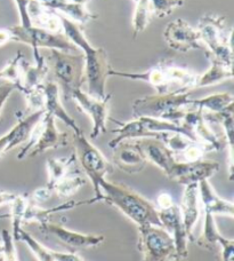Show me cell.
Wrapping results in <instances>:
<instances>
[{
	"label": "cell",
	"instance_id": "14",
	"mask_svg": "<svg viewBox=\"0 0 234 261\" xmlns=\"http://www.w3.org/2000/svg\"><path fill=\"white\" fill-rule=\"evenodd\" d=\"M112 162L125 173H140L148 164L139 140H126L113 148Z\"/></svg>",
	"mask_w": 234,
	"mask_h": 261
},
{
	"label": "cell",
	"instance_id": "10",
	"mask_svg": "<svg viewBox=\"0 0 234 261\" xmlns=\"http://www.w3.org/2000/svg\"><path fill=\"white\" fill-rule=\"evenodd\" d=\"M13 36V41L29 45L34 49V54L39 53V48L57 49L69 53H79V49L64 34H55L36 27L24 28L14 25L8 28Z\"/></svg>",
	"mask_w": 234,
	"mask_h": 261
},
{
	"label": "cell",
	"instance_id": "20",
	"mask_svg": "<svg viewBox=\"0 0 234 261\" xmlns=\"http://www.w3.org/2000/svg\"><path fill=\"white\" fill-rule=\"evenodd\" d=\"M199 199L204 212L213 214L214 217L225 216L233 218L234 203L231 200L222 198L210 185L209 180H203L198 184Z\"/></svg>",
	"mask_w": 234,
	"mask_h": 261
},
{
	"label": "cell",
	"instance_id": "50",
	"mask_svg": "<svg viewBox=\"0 0 234 261\" xmlns=\"http://www.w3.org/2000/svg\"><path fill=\"white\" fill-rule=\"evenodd\" d=\"M2 253H3V243L0 242V254H2Z\"/></svg>",
	"mask_w": 234,
	"mask_h": 261
},
{
	"label": "cell",
	"instance_id": "41",
	"mask_svg": "<svg viewBox=\"0 0 234 261\" xmlns=\"http://www.w3.org/2000/svg\"><path fill=\"white\" fill-rule=\"evenodd\" d=\"M14 2L16 4L18 15H20L21 25L24 28L31 27L30 18H29V15H27V5H29L30 0H14Z\"/></svg>",
	"mask_w": 234,
	"mask_h": 261
},
{
	"label": "cell",
	"instance_id": "4",
	"mask_svg": "<svg viewBox=\"0 0 234 261\" xmlns=\"http://www.w3.org/2000/svg\"><path fill=\"white\" fill-rule=\"evenodd\" d=\"M192 100L190 92L145 95L133 102V115L134 118L151 117L181 125L186 107L191 106Z\"/></svg>",
	"mask_w": 234,
	"mask_h": 261
},
{
	"label": "cell",
	"instance_id": "9",
	"mask_svg": "<svg viewBox=\"0 0 234 261\" xmlns=\"http://www.w3.org/2000/svg\"><path fill=\"white\" fill-rule=\"evenodd\" d=\"M138 228V250L142 261H179L174 239L161 226Z\"/></svg>",
	"mask_w": 234,
	"mask_h": 261
},
{
	"label": "cell",
	"instance_id": "43",
	"mask_svg": "<svg viewBox=\"0 0 234 261\" xmlns=\"http://www.w3.org/2000/svg\"><path fill=\"white\" fill-rule=\"evenodd\" d=\"M51 194L53 193L50 192L49 188H47V187L39 188V189H37L34 194H32V196L30 197V200L32 203L39 205L41 203L46 202V200H48Z\"/></svg>",
	"mask_w": 234,
	"mask_h": 261
},
{
	"label": "cell",
	"instance_id": "8",
	"mask_svg": "<svg viewBox=\"0 0 234 261\" xmlns=\"http://www.w3.org/2000/svg\"><path fill=\"white\" fill-rule=\"evenodd\" d=\"M53 116L45 113L40 122L32 130L31 137L26 141L25 147L18 152L17 160H25L27 157H36L48 150L64 148L69 144L67 132H61L56 126Z\"/></svg>",
	"mask_w": 234,
	"mask_h": 261
},
{
	"label": "cell",
	"instance_id": "18",
	"mask_svg": "<svg viewBox=\"0 0 234 261\" xmlns=\"http://www.w3.org/2000/svg\"><path fill=\"white\" fill-rule=\"evenodd\" d=\"M180 212L187 239L193 241V230L200 217V199L198 185L191 184L184 186L183 195L180 205Z\"/></svg>",
	"mask_w": 234,
	"mask_h": 261
},
{
	"label": "cell",
	"instance_id": "15",
	"mask_svg": "<svg viewBox=\"0 0 234 261\" xmlns=\"http://www.w3.org/2000/svg\"><path fill=\"white\" fill-rule=\"evenodd\" d=\"M159 220H160L161 227L166 231L169 232L175 242L177 258L179 260L185 259L189 255V239L184 229L183 221H182L181 212L179 205H171L170 207L158 210Z\"/></svg>",
	"mask_w": 234,
	"mask_h": 261
},
{
	"label": "cell",
	"instance_id": "38",
	"mask_svg": "<svg viewBox=\"0 0 234 261\" xmlns=\"http://www.w3.org/2000/svg\"><path fill=\"white\" fill-rule=\"evenodd\" d=\"M2 243H3V258L4 261H18L16 245L11 235V231L7 229L2 230Z\"/></svg>",
	"mask_w": 234,
	"mask_h": 261
},
{
	"label": "cell",
	"instance_id": "44",
	"mask_svg": "<svg viewBox=\"0 0 234 261\" xmlns=\"http://www.w3.org/2000/svg\"><path fill=\"white\" fill-rule=\"evenodd\" d=\"M174 200L171 198V195L168 193H161L158 195L157 197V202H156V207L157 210H163L167 207H170L171 205H174Z\"/></svg>",
	"mask_w": 234,
	"mask_h": 261
},
{
	"label": "cell",
	"instance_id": "5",
	"mask_svg": "<svg viewBox=\"0 0 234 261\" xmlns=\"http://www.w3.org/2000/svg\"><path fill=\"white\" fill-rule=\"evenodd\" d=\"M196 31L204 46L206 57L233 67V30L227 27L225 17L217 14H204L200 17Z\"/></svg>",
	"mask_w": 234,
	"mask_h": 261
},
{
	"label": "cell",
	"instance_id": "30",
	"mask_svg": "<svg viewBox=\"0 0 234 261\" xmlns=\"http://www.w3.org/2000/svg\"><path fill=\"white\" fill-rule=\"evenodd\" d=\"M29 203H30V197H27L26 195L16 194L15 198H14L11 202V204H9V207H11L9 218H11V221H12L11 235L13 237L14 242L20 241L21 231L23 230L22 225L25 222L24 221L25 212Z\"/></svg>",
	"mask_w": 234,
	"mask_h": 261
},
{
	"label": "cell",
	"instance_id": "25",
	"mask_svg": "<svg viewBox=\"0 0 234 261\" xmlns=\"http://www.w3.org/2000/svg\"><path fill=\"white\" fill-rule=\"evenodd\" d=\"M206 122L221 125L224 130V140L228 148V179L233 178V135H234V107L222 113H204Z\"/></svg>",
	"mask_w": 234,
	"mask_h": 261
},
{
	"label": "cell",
	"instance_id": "32",
	"mask_svg": "<svg viewBox=\"0 0 234 261\" xmlns=\"http://www.w3.org/2000/svg\"><path fill=\"white\" fill-rule=\"evenodd\" d=\"M86 185V179L83 178L81 173L70 175L68 178H64L63 180L58 181L54 185L46 187L50 189L51 193H56L61 197H70L76 194L82 186Z\"/></svg>",
	"mask_w": 234,
	"mask_h": 261
},
{
	"label": "cell",
	"instance_id": "40",
	"mask_svg": "<svg viewBox=\"0 0 234 261\" xmlns=\"http://www.w3.org/2000/svg\"><path fill=\"white\" fill-rule=\"evenodd\" d=\"M217 245L221 246L222 261H234V241L223 235L219 237Z\"/></svg>",
	"mask_w": 234,
	"mask_h": 261
},
{
	"label": "cell",
	"instance_id": "49",
	"mask_svg": "<svg viewBox=\"0 0 234 261\" xmlns=\"http://www.w3.org/2000/svg\"><path fill=\"white\" fill-rule=\"evenodd\" d=\"M71 2H73V3H78V4H83L85 5L88 0H71Z\"/></svg>",
	"mask_w": 234,
	"mask_h": 261
},
{
	"label": "cell",
	"instance_id": "2",
	"mask_svg": "<svg viewBox=\"0 0 234 261\" xmlns=\"http://www.w3.org/2000/svg\"><path fill=\"white\" fill-rule=\"evenodd\" d=\"M120 77L130 81L144 82L151 85L159 94L172 92H190L196 88L199 74L186 68L177 67L168 60H161L154 67L143 72L119 71L110 68L109 77Z\"/></svg>",
	"mask_w": 234,
	"mask_h": 261
},
{
	"label": "cell",
	"instance_id": "31",
	"mask_svg": "<svg viewBox=\"0 0 234 261\" xmlns=\"http://www.w3.org/2000/svg\"><path fill=\"white\" fill-rule=\"evenodd\" d=\"M24 60V55L21 50H17L16 54L5 65V68L0 70V81L12 84L16 87V91H20L22 85V67Z\"/></svg>",
	"mask_w": 234,
	"mask_h": 261
},
{
	"label": "cell",
	"instance_id": "47",
	"mask_svg": "<svg viewBox=\"0 0 234 261\" xmlns=\"http://www.w3.org/2000/svg\"><path fill=\"white\" fill-rule=\"evenodd\" d=\"M9 41H13V36L8 28L7 29H0V47L8 44Z\"/></svg>",
	"mask_w": 234,
	"mask_h": 261
},
{
	"label": "cell",
	"instance_id": "48",
	"mask_svg": "<svg viewBox=\"0 0 234 261\" xmlns=\"http://www.w3.org/2000/svg\"><path fill=\"white\" fill-rule=\"evenodd\" d=\"M37 2H39L44 7L48 8V9H50V11L54 12L56 6H57V5L62 2H65V0H37Z\"/></svg>",
	"mask_w": 234,
	"mask_h": 261
},
{
	"label": "cell",
	"instance_id": "22",
	"mask_svg": "<svg viewBox=\"0 0 234 261\" xmlns=\"http://www.w3.org/2000/svg\"><path fill=\"white\" fill-rule=\"evenodd\" d=\"M97 202H100L98 198L93 197L91 199H83V200H69V202L56 205V206H53V207L43 208L41 206H39V205L32 203L30 200V203L26 207L24 221L37 222L39 223L40 226H44L46 223L49 222V219L53 214L63 212V211H69V210H72L77 206H81V205H90Z\"/></svg>",
	"mask_w": 234,
	"mask_h": 261
},
{
	"label": "cell",
	"instance_id": "39",
	"mask_svg": "<svg viewBox=\"0 0 234 261\" xmlns=\"http://www.w3.org/2000/svg\"><path fill=\"white\" fill-rule=\"evenodd\" d=\"M207 151L203 146H201L198 142H192L185 150L181 153L179 157H181V162H198L203 160V157Z\"/></svg>",
	"mask_w": 234,
	"mask_h": 261
},
{
	"label": "cell",
	"instance_id": "36",
	"mask_svg": "<svg viewBox=\"0 0 234 261\" xmlns=\"http://www.w3.org/2000/svg\"><path fill=\"white\" fill-rule=\"evenodd\" d=\"M153 16L163 18L169 16L176 8L184 5V0H149Z\"/></svg>",
	"mask_w": 234,
	"mask_h": 261
},
{
	"label": "cell",
	"instance_id": "11",
	"mask_svg": "<svg viewBox=\"0 0 234 261\" xmlns=\"http://www.w3.org/2000/svg\"><path fill=\"white\" fill-rule=\"evenodd\" d=\"M71 100L76 102L78 108L87 116H90L93 123L91 133L92 139H96L101 134L106 132V123L109 118V109L111 94H107L104 99H96L88 95L82 90L76 91L71 96Z\"/></svg>",
	"mask_w": 234,
	"mask_h": 261
},
{
	"label": "cell",
	"instance_id": "17",
	"mask_svg": "<svg viewBox=\"0 0 234 261\" xmlns=\"http://www.w3.org/2000/svg\"><path fill=\"white\" fill-rule=\"evenodd\" d=\"M41 230L54 235L56 239L60 240L63 244L73 250L96 248V246L101 245L105 240L103 235L82 234V232L68 229L67 227H64L62 225H56V223L51 222L41 226Z\"/></svg>",
	"mask_w": 234,
	"mask_h": 261
},
{
	"label": "cell",
	"instance_id": "3",
	"mask_svg": "<svg viewBox=\"0 0 234 261\" xmlns=\"http://www.w3.org/2000/svg\"><path fill=\"white\" fill-rule=\"evenodd\" d=\"M101 202L112 205L123 212L137 227L161 226L158 210L152 202L120 182L103 179L100 185Z\"/></svg>",
	"mask_w": 234,
	"mask_h": 261
},
{
	"label": "cell",
	"instance_id": "6",
	"mask_svg": "<svg viewBox=\"0 0 234 261\" xmlns=\"http://www.w3.org/2000/svg\"><path fill=\"white\" fill-rule=\"evenodd\" d=\"M44 57L54 74V82L62 91L64 100H70L74 92L81 90L85 82V60L82 53L48 49V53Z\"/></svg>",
	"mask_w": 234,
	"mask_h": 261
},
{
	"label": "cell",
	"instance_id": "1",
	"mask_svg": "<svg viewBox=\"0 0 234 261\" xmlns=\"http://www.w3.org/2000/svg\"><path fill=\"white\" fill-rule=\"evenodd\" d=\"M61 15V14H60ZM63 34L81 50L85 60V82H87V94L96 99H104L106 79L109 78V59L104 48L94 47L88 41L80 25L61 15Z\"/></svg>",
	"mask_w": 234,
	"mask_h": 261
},
{
	"label": "cell",
	"instance_id": "45",
	"mask_svg": "<svg viewBox=\"0 0 234 261\" xmlns=\"http://www.w3.org/2000/svg\"><path fill=\"white\" fill-rule=\"evenodd\" d=\"M54 261H83L76 252H58L53 251Z\"/></svg>",
	"mask_w": 234,
	"mask_h": 261
},
{
	"label": "cell",
	"instance_id": "26",
	"mask_svg": "<svg viewBox=\"0 0 234 261\" xmlns=\"http://www.w3.org/2000/svg\"><path fill=\"white\" fill-rule=\"evenodd\" d=\"M46 165L47 172H48V181H47L46 185L47 187L58 182L64 178H68L70 175L81 173L76 152H72L71 155L61 158H48Z\"/></svg>",
	"mask_w": 234,
	"mask_h": 261
},
{
	"label": "cell",
	"instance_id": "37",
	"mask_svg": "<svg viewBox=\"0 0 234 261\" xmlns=\"http://www.w3.org/2000/svg\"><path fill=\"white\" fill-rule=\"evenodd\" d=\"M162 142L169 148V150L174 153L177 160V157H179L193 141L181 133H168Z\"/></svg>",
	"mask_w": 234,
	"mask_h": 261
},
{
	"label": "cell",
	"instance_id": "27",
	"mask_svg": "<svg viewBox=\"0 0 234 261\" xmlns=\"http://www.w3.org/2000/svg\"><path fill=\"white\" fill-rule=\"evenodd\" d=\"M210 61L209 69L202 74H199L196 87H208L217 84H222L226 81H231L234 77L233 67H230L216 59L207 57Z\"/></svg>",
	"mask_w": 234,
	"mask_h": 261
},
{
	"label": "cell",
	"instance_id": "34",
	"mask_svg": "<svg viewBox=\"0 0 234 261\" xmlns=\"http://www.w3.org/2000/svg\"><path fill=\"white\" fill-rule=\"evenodd\" d=\"M222 236L221 232L218 230L216 220L213 214L204 212V223H203V230L201 234L200 239L198 240V243L201 248L212 250L215 245L217 244L218 239Z\"/></svg>",
	"mask_w": 234,
	"mask_h": 261
},
{
	"label": "cell",
	"instance_id": "7",
	"mask_svg": "<svg viewBox=\"0 0 234 261\" xmlns=\"http://www.w3.org/2000/svg\"><path fill=\"white\" fill-rule=\"evenodd\" d=\"M73 143L74 148H76L74 152H76L79 166L92 182L94 197L98 198L101 202V192L98 185H100L101 180L105 179V176L111 173L113 167L101 152L100 149H97L85 137L82 130L79 133H74Z\"/></svg>",
	"mask_w": 234,
	"mask_h": 261
},
{
	"label": "cell",
	"instance_id": "51",
	"mask_svg": "<svg viewBox=\"0 0 234 261\" xmlns=\"http://www.w3.org/2000/svg\"><path fill=\"white\" fill-rule=\"evenodd\" d=\"M0 261H4V258H3L2 254H0Z\"/></svg>",
	"mask_w": 234,
	"mask_h": 261
},
{
	"label": "cell",
	"instance_id": "52",
	"mask_svg": "<svg viewBox=\"0 0 234 261\" xmlns=\"http://www.w3.org/2000/svg\"><path fill=\"white\" fill-rule=\"evenodd\" d=\"M133 2H134V4H136V3L138 2V0H133Z\"/></svg>",
	"mask_w": 234,
	"mask_h": 261
},
{
	"label": "cell",
	"instance_id": "35",
	"mask_svg": "<svg viewBox=\"0 0 234 261\" xmlns=\"http://www.w3.org/2000/svg\"><path fill=\"white\" fill-rule=\"evenodd\" d=\"M20 241H22L27 248L30 249L32 254L35 255L38 261H54L53 251L47 249L40 242L37 241L34 236H31L29 232L25 230L21 231Z\"/></svg>",
	"mask_w": 234,
	"mask_h": 261
},
{
	"label": "cell",
	"instance_id": "24",
	"mask_svg": "<svg viewBox=\"0 0 234 261\" xmlns=\"http://www.w3.org/2000/svg\"><path fill=\"white\" fill-rule=\"evenodd\" d=\"M36 64H30L27 61L23 62L22 67V85L20 92L22 94L35 90L37 87L44 85L47 74L49 72L48 64L43 54H38L35 57Z\"/></svg>",
	"mask_w": 234,
	"mask_h": 261
},
{
	"label": "cell",
	"instance_id": "42",
	"mask_svg": "<svg viewBox=\"0 0 234 261\" xmlns=\"http://www.w3.org/2000/svg\"><path fill=\"white\" fill-rule=\"evenodd\" d=\"M16 91V87L12 85V84L5 83L0 85V120H2V111L5 103H6L9 96L13 94V92Z\"/></svg>",
	"mask_w": 234,
	"mask_h": 261
},
{
	"label": "cell",
	"instance_id": "28",
	"mask_svg": "<svg viewBox=\"0 0 234 261\" xmlns=\"http://www.w3.org/2000/svg\"><path fill=\"white\" fill-rule=\"evenodd\" d=\"M191 107L204 113H222L234 107V97L230 93H215L198 100H192Z\"/></svg>",
	"mask_w": 234,
	"mask_h": 261
},
{
	"label": "cell",
	"instance_id": "29",
	"mask_svg": "<svg viewBox=\"0 0 234 261\" xmlns=\"http://www.w3.org/2000/svg\"><path fill=\"white\" fill-rule=\"evenodd\" d=\"M54 12L61 13V15L79 25H85L97 18L96 14L92 13L90 9L86 8L85 5L73 3L71 0H65V2L58 4Z\"/></svg>",
	"mask_w": 234,
	"mask_h": 261
},
{
	"label": "cell",
	"instance_id": "12",
	"mask_svg": "<svg viewBox=\"0 0 234 261\" xmlns=\"http://www.w3.org/2000/svg\"><path fill=\"white\" fill-rule=\"evenodd\" d=\"M163 39L168 47L180 53H187L193 49H204L198 31L183 18H176L166 25Z\"/></svg>",
	"mask_w": 234,
	"mask_h": 261
},
{
	"label": "cell",
	"instance_id": "46",
	"mask_svg": "<svg viewBox=\"0 0 234 261\" xmlns=\"http://www.w3.org/2000/svg\"><path fill=\"white\" fill-rule=\"evenodd\" d=\"M16 194L6 192V190H0V207H3L4 205H9L12 200L15 198Z\"/></svg>",
	"mask_w": 234,
	"mask_h": 261
},
{
	"label": "cell",
	"instance_id": "21",
	"mask_svg": "<svg viewBox=\"0 0 234 261\" xmlns=\"http://www.w3.org/2000/svg\"><path fill=\"white\" fill-rule=\"evenodd\" d=\"M140 146L143 148L148 162L159 167L167 176L171 171L172 166L177 162L176 157L169 148L160 140L156 139H140Z\"/></svg>",
	"mask_w": 234,
	"mask_h": 261
},
{
	"label": "cell",
	"instance_id": "16",
	"mask_svg": "<svg viewBox=\"0 0 234 261\" xmlns=\"http://www.w3.org/2000/svg\"><path fill=\"white\" fill-rule=\"evenodd\" d=\"M44 114V110H39L18 118V122L6 134L0 137V157L15 147L26 142L31 137L32 130L43 118Z\"/></svg>",
	"mask_w": 234,
	"mask_h": 261
},
{
	"label": "cell",
	"instance_id": "33",
	"mask_svg": "<svg viewBox=\"0 0 234 261\" xmlns=\"http://www.w3.org/2000/svg\"><path fill=\"white\" fill-rule=\"evenodd\" d=\"M152 16L153 14L149 0H138L135 4V11L133 15L134 38H136L137 35L147 29L150 23H151Z\"/></svg>",
	"mask_w": 234,
	"mask_h": 261
},
{
	"label": "cell",
	"instance_id": "19",
	"mask_svg": "<svg viewBox=\"0 0 234 261\" xmlns=\"http://www.w3.org/2000/svg\"><path fill=\"white\" fill-rule=\"evenodd\" d=\"M44 111L55 119H60L68 127L73 130V133L81 132L76 120H74L62 105L61 101L60 88L54 81H46L44 83Z\"/></svg>",
	"mask_w": 234,
	"mask_h": 261
},
{
	"label": "cell",
	"instance_id": "23",
	"mask_svg": "<svg viewBox=\"0 0 234 261\" xmlns=\"http://www.w3.org/2000/svg\"><path fill=\"white\" fill-rule=\"evenodd\" d=\"M27 15L32 27L39 28L55 34H63L61 15L56 12L44 7L37 0H30L27 5Z\"/></svg>",
	"mask_w": 234,
	"mask_h": 261
},
{
	"label": "cell",
	"instance_id": "13",
	"mask_svg": "<svg viewBox=\"0 0 234 261\" xmlns=\"http://www.w3.org/2000/svg\"><path fill=\"white\" fill-rule=\"evenodd\" d=\"M219 170V164L214 161L201 160L198 162H181L177 161L172 166L168 179L176 181L182 186L196 184L203 180H209V178L217 173Z\"/></svg>",
	"mask_w": 234,
	"mask_h": 261
}]
</instances>
